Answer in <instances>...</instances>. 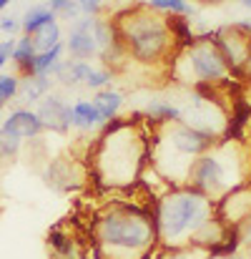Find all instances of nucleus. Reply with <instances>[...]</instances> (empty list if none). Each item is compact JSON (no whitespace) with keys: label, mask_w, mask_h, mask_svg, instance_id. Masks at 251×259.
Instances as JSON below:
<instances>
[{"label":"nucleus","mask_w":251,"mask_h":259,"mask_svg":"<svg viewBox=\"0 0 251 259\" xmlns=\"http://www.w3.org/2000/svg\"><path fill=\"white\" fill-rule=\"evenodd\" d=\"M13 48H15V38H5V40H0V73H3L5 66L13 61Z\"/></svg>","instance_id":"obj_32"},{"label":"nucleus","mask_w":251,"mask_h":259,"mask_svg":"<svg viewBox=\"0 0 251 259\" xmlns=\"http://www.w3.org/2000/svg\"><path fill=\"white\" fill-rule=\"evenodd\" d=\"M18 91H20V76L18 73H0V96L5 103L15 101L18 98Z\"/></svg>","instance_id":"obj_30"},{"label":"nucleus","mask_w":251,"mask_h":259,"mask_svg":"<svg viewBox=\"0 0 251 259\" xmlns=\"http://www.w3.org/2000/svg\"><path fill=\"white\" fill-rule=\"evenodd\" d=\"M106 5H108V0H78L81 18H101Z\"/></svg>","instance_id":"obj_31"},{"label":"nucleus","mask_w":251,"mask_h":259,"mask_svg":"<svg viewBox=\"0 0 251 259\" xmlns=\"http://www.w3.org/2000/svg\"><path fill=\"white\" fill-rule=\"evenodd\" d=\"M214 40H216L231 76L241 78V81L251 78V33L241 30L234 23V25L219 28L214 33Z\"/></svg>","instance_id":"obj_9"},{"label":"nucleus","mask_w":251,"mask_h":259,"mask_svg":"<svg viewBox=\"0 0 251 259\" xmlns=\"http://www.w3.org/2000/svg\"><path fill=\"white\" fill-rule=\"evenodd\" d=\"M113 25H116L118 40H121L128 61H136L148 68H159V66L168 68L178 46L171 35L166 15L151 10L146 3H136V5L116 13Z\"/></svg>","instance_id":"obj_5"},{"label":"nucleus","mask_w":251,"mask_h":259,"mask_svg":"<svg viewBox=\"0 0 251 259\" xmlns=\"http://www.w3.org/2000/svg\"><path fill=\"white\" fill-rule=\"evenodd\" d=\"M244 184H251V166L244 141L239 139L216 141L204 156L196 159L188 176V186L209 196L214 204Z\"/></svg>","instance_id":"obj_6"},{"label":"nucleus","mask_w":251,"mask_h":259,"mask_svg":"<svg viewBox=\"0 0 251 259\" xmlns=\"http://www.w3.org/2000/svg\"><path fill=\"white\" fill-rule=\"evenodd\" d=\"M216 141V136L178 121L154 126L151 136V171L156 174L168 189L171 186H188V176L198 156H204Z\"/></svg>","instance_id":"obj_4"},{"label":"nucleus","mask_w":251,"mask_h":259,"mask_svg":"<svg viewBox=\"0 0 251 259\" xmlns=\"http://www.w3.org/2000/svg\"><path fill=\"white\" fill-rule=\"evenodd\" d=\"M154 126L143 116L108 121L88 151V176L101 191H133L151 166Z\"/></svg>","instance_id":"obj_1"},{"label":"nucleus","mask_w":251,"mask_h":259,"mask_svg":"<svg viewBox=\"0 0 251 259\" xmlns=\"http://www.w3.org/2000/svg\"><path fill=\"white\" fill-rule=\"evenodd\" d=\"M43 179H45V184H48L51 189L68 194V191H78L90 176H88V169H85L81 161L63 156V159H56V161H51V164L45 166Z\"/></svg>","instance_id":"obj_10"},{"label":"nucleus","mask_w":251,"mask_h":259,"mask_svg":"<svg viewBox=\"0 0 251 259\" xmlns=\"http://www.w3.org/2000/svg\"><path fill=\"white\" fill-rule=\"evenodd\" d=\"M0 30H3V33H8V35L13 38V33H18V30H20V20H18V18H13V15H5V18H0Z\"/></svg>","instance_id":"obj_33"},{"label":"nucleus","mask_w":251,"mask_h":259,"mask_svg":"<svg viewBox=\"0 0 251 259\" xmlns=\"http://www.w3.org/2000/svg\"><path fill=\"white\" fill-rule=\"evenodd\" d=\"M146 5L151 10L166 15V18H171V15H186V18L196 15V8L188 0H146Z\"/></svg>","instance_id":"obj_23"},{"label":"nucleus","mask_w":251,"mask_h":259,"mask_svg":"<svg viewBox=\"0 0 251 259\" xmlns=\"http://www.w3.org/2000/svg\"><path fill=\"white\" fill-rule=\"evenodd\" d=\"M168 28H171V35H173V40H176L178 48L186 46V43H191L196 38L193 35V28H191V18H186V15H171L168 18Z\"/></svg>","instance_id":"obj_26"},{"label":"nucleus","mask_w":251,"mask_h":259,"mask_svg":"<svg viewBox=\"0 0 251 259\" xmlns=\"http://www.w3.org/2000/svg\"><path fill=\"white\" fill-rule=\"evenodd\" d=\"M58 18H56V13L48 5H33L20 18V30H23V35H35L40 28H45V25H51Z\"/></svg>","instance_id":"obj_21"},{"label":"nucleus","mask_w":251,"mask_h":259,"mask_svg":"<svg viewBox=\"0 0 251 259\" xmlns=\"http://www.w3.org/2000/svg\"><path fill=\"white\" fill-rule=\"evenodd\" d=\"M239 242H241V247H246V249H251V219H246L239 229Z\"/></svg>","instance_id":"obj_34"},{"label":"nucleus","mask_w":251,"mask_h":259,"mask_svg":"<svg viewBox=\"0 0 251 259\" xmlns=\"http://www.w3.org/2000/svg\"><path fill=\"white\" fill-rule=\"evenodd\" d=\"M246 88H249V103H251V78H246Z\"/></svg>","instance_id":"obj_38"},{"label":"nucleus","mask_w":251,"mask_h":259,"mask_svg":"<svg viewBox=\"0 0 251 259\" xmlns=\"http://www.w3.org/2000/svg\"><path fill=\"white\" fill-rule=\"evenodd\" d=\"M71 123L81 134H95V131H101L106 126V121L101 118L98 108L88 98H78V101L71 103Z\"/></svg>","instance_id":"obj_15"},{"label":"nucleus","mask_w":251,"mask_h":259,"mask_svg":"<svg viewBox=\"0 0 251 259\" xmlns=\"http://www.w3.org/2000/svg\"><path fill=\"white\" fill-rule=\"evenodd\" d=\"M113 78H116V71H111V68H95L93 66V71L88 73V78H85V88H90L93 93H98V91H106V88L113 86Z\"/></svg>","instance_id":"obj_28"},{"label":"nucleus","mask_w":251,"mask_h":259,"mask_svg":"<svg viewBox=\"0 0 251 259\" xmlns=\"http://www.w3.org/2000/svg\"><path fill=\"white\" fill-rule=\"evenodd\" d=\"M0 128H5L8 134L18 136L20 141H35V139L45 131V128H43V121H40L38 113H35V108H28V106L13 108V111L3 118Z\"/></svg>","instance_id":"obj_14"},{"label":"nucleus","mask_w":251,"mask_h":259,"mask_svg":"<svg viewBox=\"0 0 251 259\" xmlns=\"http://www.w3.org/2000/svg\"><path fill=\"white\" fill-rule=\"evenodd\" d=\"M204 259H221V257H214V254H206Z\"/></svg>","instance_id":"obj_41"},{"label":"nucleus","mask_w":251,"mask_h":259,"mask_svg":"<svg viewBox=\"0 0 251 259\" xmlns=\"http://www.w3.org/2000/svg\"><path fill=\"white\" fill-rule=\"evenodd\" d=\"M93 106L98 108V113H101V118L108 123V121H113V118H118L121 116V108H123V93L121 91H116V88H106V91H98V93H93Z\"/></svg>","instance_id":"obj_20"},{"label":"nucleus","mask_w":251,"mask_h":259,"mask_svg":"<svg viewBox=\"0 0 251 259\" xmlns=\"http://www.w3.org/2000/svg\"><path fill=\"white\" fill-rule=\"evenodd\" d=\"M53 78L51 76H20V91H18V98L23 106H38L53 88Z\"/></svg>","instance_id":"obj_17"},{"label":"nucleus","mask_w":251,"mask_h":259,"mask_svg":"<svg viewBox=\"0 0 251 259\" xmlns=\"http://www.w3.org/2000/svg\"><path fill=\"white\" fill-rule=\"evenodd\" d=\"M33 43H35L38 53H43V51H51V48L61 46V43H63V30H61L58 20H56V23H51V25H45V28H40V30L33 35Z\"/></svg>","instance_id":"obj_24"},{"label":"nucleus","mask_w":251,"mask_h":259,"mask_svg":"<svg viewBox=\"0 0 251 259\" xmlns=\"http://www.w3.org/2000/svg\"><path fill=\"white\" fill-rule=\"evenodd\" d=\"M244 149H246V159H249V166H251V126L246 128V136H244Z\"/></svg>","instance_id":"obj_35"},{"label":"nucleus","mask_w":251,"mask_h":259,"mask_svg":"<svg viewBox=\"0 0 251 259\" xmlns=\"http://www.w3.org/2000/svg\"><path fill=\"white\" fill-rule=\"evenodd\" d=\"M206 254H209L206 249L186 244V247H159L154 259H204Z\"/></svg>","instance_id":"obj_25"},{"label":"nucleus","mask_w":251,"mask_h":259,"mask_svg":"<svg viewBox=\"0 0 251 259\" xmlns=\"http://www.w3.org/2000/svg\"><path fill=\"white\" fill-rule=\"evenodd\" d=\"M38 118L43 121V128L58 136H68L73 123H71V103L61 93H48L38 106H35Z\"/></svg>","instance_id":"obj_11"},{"label":"nucleus","mask_w":251,"mask_h":259,"mask_svg":"<svg viewBox=\"0 0 251 259\" xmlns=\"http://www.w3.org/2000/svg\"><path fill=\"white\" fill-rule=\"evenodd\" d=\"M241 5H244V8H249V10H251V0H241Z\"/></svg>","instance_id":"obj_39"},{"label":"nucleus","mask_w":251,"mask_h":259,"mask_svg":"<svg viewBox=\"0 0 251 259\" xmlns=\"http://www.w3.org/2000/svg\"><path fill=\"white\" fill-rule=\"evenodd\" d=\"M234 259H244V257H234Z\"/></svg>","instance_id":"obj_42"},{"label":"nucleus","mask_w":251,"mask_h":259,"mask_svg":"<svg viewBox=\"0 0 251 259\" xmlns=\"http://www.w3.org/2000/svg\"><path fill=\"white\" fill-rule=\"evenodd\" d=\"M38 56V48L33 43V35H20L15 38V48H13V66L18 76H30L33 73V61Z\"/></svg>","instance_id":"obj_19"},{"label":"nucleus","mask_w":251,"mask_h":259,"mask_svg":"<svg viewBox=\"0 0 251 259\" xmlns=\"http://www.w3.org/2000/svg\"><path fill=\"white\" fill-rule=\"evenodd\" d=\"M154 219L161 247H201L211 252L234 229L216 217V204L191 186H171L156 196Z\"/></svg>","instance_id":"obj_2"},{"label":"nucleus","mask_w":251,"mask_h":259,"mask_svg":"<svg viewBox=\"0 0 251 259\" xmlns=\"http://www.w3.org/2000/svg\"><path fill=\"white\" fill-rule=\"evenodd\" d=\"M216 217L229 227L239 229L246 219H251V184H244L216 201Z\"/></svg>","instance_id":"obj_12"},{"label":"nucleus","mask_w":251,"mask_h":259,"mask_svg":"<svg viewBox=\"0 0 251 259\" xmlns=\"http://www.w3.org/2000/svg\"><path fill=\"white\" fill-rule=\"evenodd\" d=\"M23 151V141L13 134H8L5 128H0V164L15 161Z\"/></svg>","instance_id":"obj_27"},{"label":"nucleus","mask_w":251,"mask_h":259,"mask_svg":"<svg viewBox=\"0 0 251 259\" xmlns=\"http://www.w3.org/2000/svg\"><path fill=\"white\" fill-rule=\"evenodd\" d=\"M63 53H66V46H63V43L56 46V48H51V51L38 53L35 61H33V73H30V76H51V78H53L56 68H58L61 61H63Z\"/></svg>","instance_id":"obj_22"},{"label":"nucleus","mask_w":251,"mask_h":259,"mask_svg":"<svg viewBox=\"0 0 251 259\" xmlns=\"http://www.w3.org/2000/svg\"><path fill=\"white\" fill-rule=\"evenodd\" d=\"M201 5H221V3H226V0H198Z\"/></svg>","instance_id":"obj_36"},{"label":"nucleus","mask_w":251,"mask_h":259,"mask_svg":"<svg viewBox=\"0 0 251 259\" xmlns=\"http://www.w3.org/2000/svg\"><path fill=\"white\" fill-rule=\"evenodd\" d=\"M45 247L51 259H88L90 257V234L76 219H61L45 234Z\"/></svg>","instance_id":"obj_8"},{"label":"nucleus","mask_w":251,"mask_h":259,"mask_svg":"<svg viewBox=\"0 0 251 259\" xmlns=\"http://www.w3.org/2000/svg\"><path fill=\"white\" fill-rule=\"evenodd\" d=\"M95 259H154L159 244L154 206L143 201L103 204L88 227Z\"/></svg>","instance_id":"obj_3"},{"label":"nucleus","mask_w":251,"mask_h":259,"mask_svg":"<svg viewBox=\"0 0 251 259\" xmlns=\"http://www.w3.org/2000/svg\"><path fill=\"white\" fill-rule=\"evenodd\" d=\"M171 81L188 86L193 91H219L231 83V71L211 35H196L191 43L176 48L168 63Z\"/></svg>","instance_id":"obj_7"},{"label":"nucleus","mask_w":251,"mask_h":259,"mask_svg":"<svg viewBox=\"0 0 251 259\" xmlns=\"http://www.w3.org/2000/svg\"><path fill=\"white\" fill-rule=\"evenodd\" d=\"M93 23L95 18H78L76 23H71L68 38H66V51L71 53V58L76 61H90L98 58V46L93 38Z\"/></svg>","instance_id":"obj_13"},{"label":"nucleus","mask_w":251,"mask_h":259,"mask_svg":"<svg viewBox=\"0 0 251 259\" xmlns=\"http://www.w3.org/2000/svg\"><path fill=\"white\" fill-rule=\"evenodd\" d=\"M5 106H8V103H5V101H3V96H0V113H3V108H5Z\"/></svg>","instance_id":"obj_40"},{"label":"nucleus","mask_w":251,"mask_h":259,"mask_svg":"<svg viewBox=\"0 0 251 259\" xmlns=\"http://www.w3.org/2000/svg\"><path fill=\"white\" fill-rule=\"evenodd\" d=\"M93 71L90 61H76V58H63L61 66L56 68L53 73V81L63 88H76V86H85V78L88 73Z\"/></svg>","instance_id":"obj_16"},{"label":"nucleus","mask_w":251,"mask_h":259,"mask_svg":"<svg viewBox=\"0 0 251 259\" xmlns=\"http://www.w3.org/2000/svg\"><path fill=\"white\" fill-rule=\"evenodd\" d=\"M141 116L151 126H164V123H178V121H183V111L176 103H171V101H151L143 108Z\"/></svg>","instance_id":"obj_18"},{"label":"nucleus","mask_w":251,"mask_h":259,"mask_svg":"<svg viewBox=\"0 0 251 259\" xmlns=\"http://www.w3.org/2000/svg\"><path fill=\"white\" fill-rule=\"evenodd\" d=\"M10 3H13V0H0V13H3V10H5V8H8Z\"/></svg>","instance_id":"obj_37"},{"label":"nucleus","mask_w":251,"mask_h":259,"mask_svg":"<svg viewBox=\"0 0 251 259\" xmlns=\"http://www.w3.org/2000/svg\"><path fill=\"white\" fill-rule=\"evenodd\" d=\"M48 8L56 13V18H63L68 23H76L81 18L78 0H48Z\"/></svg>","instance_id":"obj_29"}]
</instances>
